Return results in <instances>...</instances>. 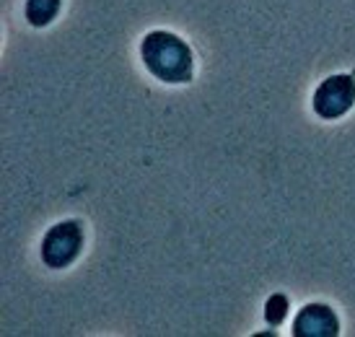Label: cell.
<instances>
[{"mask_svg": "<svg viewBox=\"0 0 355 337\" xmlns=\"http://www.w3.org/2000/svg\"><path fill=\"white\" fill-rule=\"evenodd\" d=\"M140 60L161 83H189L195 76V58L184 40L171 31H150L140 42Z\"/></svg>", "mask_w": 355, "mask_h": 337, "instance_id": "cell-1", "label": "cell"}, {"mask_svg": "<svg viewBox=\"0 0 355 337\" xmlns=\"http://www.w3.org/2000/svg\"><path fill=\"white\" fill-rule=\"evenodd\" d=\"M83 249V226L78 221H62L42 239V262L52 270H62L78 259Z\"/></svg>", "mask_w": 355, "mask_h": 337, "instance_id": "cell-2", "label": "cell"}, {"mask_svg": "<svg viewBox=\"0 0 355 337\" xmlns=\"http://www.w3.org/2000/svg\"><path fill=\"white\" fill-rule=\"evenodd\" d=\"M353 104H355V78L347 76V73L324 78L316 86L314 99H311L314 114L327 119V122L345 117L347 112L353 110Z\"/></svg>", "mask_w": 355, "mask_h": 337, "instance_id": "cell-3", "label": "cell"}, {"mask_svg": "<svg viewBox=\"0 0 355 337\" xmlns=\"http://www.w3.org/2000/svg\"><path fill=\"white\" fill-rule=\"evenodd\" d=\"M340 317L329 304H306L293 319V337H337Z\"/></svg>", "mask_w": 355, "mask_h": 337, "instance_id": "cell-4", "label": "cell"}, {"mask_svg": "<svg viewBox=\"0 0 355 337\" xmlns=\"http://www.w3.org/2000/svg\"><path fill=\"white\" fill-rule=\"evenodd\" d=\"M60 6H62V0H26L24 13H26V21L31 26L42 29V26H47L58 19Z\"/></svg>", "mask_w": 355, "mask_h": 337, "instance_id": "cell-5", "label": "cell"}, {"mask_svg": "<svg viewBox=\"0 0 355 337\" xmlns=\"http://www.w3.org/2000/svg\"><path fill=\"white\" fill-rule=\"evenodd\" d=\"M288 296L286 293H272V296L265 301V319L267 325H272V327H280L288 317Z\"/></svg>", "mask_w": 355, "mask_h": 337, "instance_id": "cell-6", "label": "cell"}]
</instances>
